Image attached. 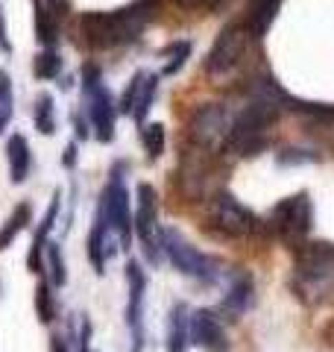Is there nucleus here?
<instances>
[{"instance_id":"35","label":"nucleus","mask_w":334,"mask_h":352,"mask_svg":"<svg viewBox=\"0 0 334 352\" xmlns=\"http://www.w3.org/2000/svg\"><path fill=\"white\" fill-rule=\"evenodd\" d=\"M50 352H71L68 340H65L62 335H53V338H50Z\"/></svg>"},{"instance_id":"4","label":"nucleus","mask_w":334,"mask_h":352,"mask_svg":"<svg viewBox=\"0 0 334 352\" xmlns=\"http://www.w3.org/2000/svg\"><path fill=\"white\" fill-rule=\"evenodd\" d=\"M82 103H85L88 120H91L94 138L100 144H111L120 112H118V100L111 94V88L103 82V71L94 62L82 65Z\"/></svg>"},{"instance_id":"3","label":"nucleus","mask_w":334,"mask_h":352,"mask_svg":"<svg viewBox=\"0 0 334 352\" xmlns=\"http://www.w3.org/2000/svg\"><path fill=\"white\" fill-rule=\"evenodd\" d=\"M293 294L308 305L334 294V244L302 241L293 247Z\"/></svg>"},{"instance_id":"13","label":"nucleus","mask_w":334,"mask_h":352,"mask_svg":"<svg viewBox=\"0 0 334 352\" xmlns=\"http://www.w3.org/2000/svg\"><path fill=\"white\" fill-rule=\"evenodd\" d=\"M155 94H159V74L138 71L129 80V85L124 88V94H120L118 112L120 115H129L138 126L147 124V115H150V109H153Z\"/></svg>"},{"instance_id":"1","label":"nucleus","mask_w":334,"mask_h":352,"mask_svg":"<svg viewBox=\"0 0 334 352\" xmlns=\"http://www.w3.org/2000/svg\"><path fill=\"white\" fill-rule=\"evenodd\" d=\"M285 97L287 91L276 82V76H258L249 88V103L232 120L223 150H232L238 156H258L270 144V129L285 112Z\"/></svg>"},{"instance_id":"25","label":"nucleus","mask_w":334,"mask_h":352,"mask_svg":"<svg viewBox=\"0 0 334 352\" xmlns=\"http://www.w3.org/2000/svg\"><path fill=\"white\" fill-rule=\"evenodd\" d=\"M32 120H36V129L41 132V135H53L56 132V100H53V94H47V91L38 94Z\"/></svg>"},{"instance_id":"34","label":"nucleus","mask_w":334,"mask_h":352,"mask_svg":"<svg viewBox=\"0 0 334 352\" xmlns=\"http://www.w3.org/2000/svg\"><path fill=\"white\" fill-rule=\"evenodd\" d=\"M76 156H80V153H76V144H68V150H65V159H62V168L74 170L76 168Z\"/></svg>"},{"instance_id":"21","label":"nucleus","mask_w":334,"mask_h":352,"mask_svg":"<svg viewBox=\"0 0 334 352\" xmlns=\"http://www.w3.org/2000/svg\"><path fill=\"white\" fill-rule=\"evenodd\" d=\"M30 223H32V206H30V203H18V206L12 208V214L6 217V223L0 226V252L12 247L15 238L24 232Z\"/></svg>"},{"instance_id":"9","label":"nucleus","mask_w":334,"mask_h":352,"mask_svg":"<svg viewBox=\"0 0 334 352\" xmlns=\"http://www.w3.org/2000/svg\"><path fill=\"white\" fill-rule=\"evenodd\" d=\"M208 223L223 238H249L261 229L258 214L249 212V208L229 191H217L214 200L208 203Z\"/></svg>"},{"instance_id":"18","label":"nucleus","mask_w":334,"mask_h":352,"mask_svg":"<svg viewBox=\"0 0 334 352\" xmlns=\"http://www.w3.org/2000/svg\"><path fill=\"white\" fill-rule=\"evenodd\" d=\"M6 164H9V182L24 185L32 170V150H30L27 135L12 132V135L6 138Z\"/></svg>"},{"instance_id":"7","label":"nucleus","mask_w":334,"mask_h":352,"mask_svg":"<svg viewBox=\"0 0 334 352\" xmlns=\"http://www.w3.org/2000/svg\"><path fill=\"white\" fill-rule=\"evenodd\" d=\"M264 226L270 229L276 238H282L285 244H302L308 238V232L314 229V203H311L308 191L291 194L285 200H278L270 212H267Z\"/></svg>"},{"instance_id":"17","label":"nucleus","mask_w":334,"mask_h":352,"mask_svg":"<svg viewBox=\"0 0 334 352\" xmlns=\"http://www.w3.org/2000/svg\"><path fill=\"white\" fill-rule=\"evenodd\" d=\"M255 282L247 270H235L232 279L226 285V294H223V311L232 317H241L243 311H249V305L255 300Z\"/></svg>"},{"instance_id":"11","label":"nucleus","mask_w":334,"mask_h":352,"mask_svg":"<svg viewBox=\"0 0 334 352\" xmlns=\"http://www.w3.org/2000/svg\"><path fill=\"white\" fill-rule=\"evenodd\" d=\"M135 214H132V223H135V238L141 241L144 256L150 264H159L162 258V226H159V194L150 182H141L135 188Z\"/></svg>"},{"instance_id":"27","label":"nucleus","mask_w":334,"mask_h":352,"mask_svg":"<svg viewBox=\"0 0 334 352\" xmlns=\"http://www.w3.org/2000/svg\"><path fill=\"white\" fill-rule=\"evenodd\" d=\"M32 74L38 76V80H56V76L62 74V56L56 53V47H44L36 62H32Z\"/></svg>"},{"instance_id":"28","label":"nucleus","mask_w":334,"mask_h":352,"mask_svg":"<svg viewBox=\"0 0 334 352\" xmlns=\"http://www.w3.org/2000/svg\"><path fill=\"white\" fill-rule=\"evenodd\" d=\"M36 311H38V320L44 326H50L56 320V300L50 294V279H44V276L36 285Z\"/></svg>"},{"instance_id":"19","label":"nucleus","mask_w":334,"mask_h":352,"mask_svg":"<svg viewBox=\"0 0 334 352\" xmlns=\"http://www.w3.org/2000/svg\"><path fill=\"white\" fill-rule=\"evenodd\" d=\"M167 352H188L191 346V308L188 302H173L167 317Z\"/></svg>"},{"instance_id":"26","label":"nucleus","mask_w":334,"mask_h":352,"mask_svg":"<svg viewBox=\"0 0 334 352\" xmlns=\"http://www.w3.org/2000/svg\"><path fill=\"white\" fill-rule=\"evenodd\" d=\"M141 144H144V153L147 159L155 162L164 153V144H167V135H164V126L162 124H141Z\"/></svg>"},{"instance_id":"15","label":"nucleus","mask_w":334,"mask_h":352,"mask_svg":"<svg viewBox=\"0 0 334 352\" xmlns=\"http://www.w3.org/2000/svg\"><path fill=\"white\" fill-rule=\"evenodd\" d=\"M59 208H62V191H53V200L44 212L41 223L32 235V244H30V252H27V267L30 273H44V252H47V244H50V232L59 220Z\"/></svg>"},{"instance_id":"32","label":"nucleus","mask_w":334,"mask_h":352,"mask_svg":"<svg viewBox=\"0 0 334 352\" xmlns=\"http://www.w3.org/2000/svg\"><path fill=\"white\" fill-rule=\"evenodd\" d=\"M74 129H76V138H80V141L94 135V132H91V120H88V115L82 118V112H74Z\"/></svg>"},{"instance_id":"14","label":"nucleus","mask_w":334,"mask_h":352,"mask_svg":"<svg viewBox=\"0 0 334 352\" xmlns=\"http://www.w3.org/2000/svg\"><path fill=\"white\" fill-rule=\"evenodd\" d=\"M191 344H197L203 352H229L232 349L226 326H223L214 308H197V311H191Z\"/></svg>"},{"instance_id":"24","label":"nucleus","mask_w":334,"mask_h":352,"mask_svg":"<svg viewBox=\"0 0 334 352\" xmlns=\"http://www.w3.org/2000/svg\"><path fill=\"white\" fill-rule=\"evenodd\" d=\"M15 118V91H12V76L0 68V135L9 129Z\"/></svg>"},{"instance_id":"33","label":"nucleus","mask_w":334,"mask_h":352,"mask_svg":"<svg viewBox=\"0 0 334 352\" xmlns=\"http://www.w3.org/2000/svg\"><path fill=\"white\" fill-rule=\"evenodd\" d=\"M0 50H3V53H12V41H9V30H6L3 3H0Z\"/></svg>"},{"instance_id":"5","label":"nucleus","mask_w":334,"mask_h":352,"mask_svg":"<svg viewBox=\"0 0 334 352\" xmlns=\"http://www.w3.org/2000/svg\"><path fill=\"white\" fill-rule=\"evenodd\" d=\"M97 217H103L109 229L118 235L120 250L132 247V235H135V223H132V208H129V188H126V164L118 162L111 164L109 179L103 185L97 203Z\"/></svg>"},{"instance_id":"8","label":"nucleus","mask_w":334,"mask_h":352,"mask_svg":"<svg viewBox=\"0 0 334 352\" xmlns=\"http://www.w3.org/2000/svg\"><path fill=\"white\" fill-rule=\"evenodd\" d=\"M232 109L226 103H203L194 109V115L188 118V141L197 150L214 153L226 147L229 129H232Z\"/></svg>"},{"instance_id":"12","label":"nucleus","mask_w":334,"mask_h":352,"mask_svg":"<svg viewBox=\"0 0 334 352\" xmlns=\"http://www.w3.org/2000/svg\"><path fill=\"white\" fill-rule=\"evenodd\" d=\"M249 30L247 24H229L220 30V36L211 44L208 56H205V74L220 80V76L232 74L241 65V59L247 56V47H249Z\"/></svg>"},{"instance_id":"36","label":"nucleus","mask_w":334,"mask_h":352,"mask_svg":"<svg viewBox=\"0 0 334 352\" xmlns=\"http://www.w3.org/2000/svg\"><path fill=\"white\" fill-rule=\"evenodd\" d=\"M88 352H94V349H88Z\"/></svg>"},{"instance_id":"6","label":"nucleus","mask_w":334,"mask_h":352,"mask_svg":"<svg viewBox=\"0 0 334 352\" xmlns=\"http://www.w3.org/2000/svg\"><path fill=\"white\" fill-rule=\"evenodd\" d=\"M159 244H162V256L173 264L176 270L182 273V276H191L197 279L199 285H217L220 279V261L205 256V252H199L191 241H188L179 229H170V226H162V235H159Z\"/></svg>"},{"instance_id":"2","label":"nucleus","mask_w":334,"mask_h":352,"mask_svg":"<svg viewBox=\"0 0 334 352\" xmlns=\"http://www.w3.org/2000/svg\"><path fill=\"white\" fill-rule=\"evenodd\" d=\"M155 12L153 0H135L111 12H85L80 18V32L82 41L91 50H115L132 44L141 38V32L147 30L150 18Z\"/></svg>"},{"instance_id":"29","label":"nucleus","mask_w":334,"mask_h":352,"mask_svg":"<svg viewBox=\"0 0 334 352\" xmlns=\"http://www.w3.org/2000/svg\"><path fill=\"white\" fill-rule=\"evenodd\" d=\"M44 256H47V264H44V270L50 273V285H53V288H62V285L68 282V270H65V258H62L59 244H56V241H50Z\"/></svg>"},{"instance_id":"30","label":"nucleus","mask_w":334,"mask_h":352,"mask_svg":"<svg viewBox=\"0 0 334 352\" xmlns=\"http://www.w3.org/2000/svg\"><path fill=\"white\" fill-rule=\"evenodd\" d=\"M276 162L282 164V168H293V164H314V162H320V153L305 150V147H285V150L276 153Z\"/></svg>"},{"instance_id":"23","label":"nucleus","mask_w":334,"mask_h":352,"mask_svg":"<svg viewBox=\"0 0 334 352\" xmlns=\"http://www.w3.org/2000/svg\"><path fill=\"white\" fill-rule=\"evenodd\" d=\"M191 50H194V44L188 41V38H176V41L167 44V47L162 50V56L167 59V62H164V74H167V76L179 74V71L185 68L188 56H191Z\"/></svg>"},{"instance_id":"31","label":"nucleus","mask_w":334,"mask_h":352,"mask_svg":"<svg viewBox=\"0 0 334 352\" xmlns=\"http://www.w3.org/2000/svg\"><path fill=\"white\" fill-rule=\"evenodd\" d=\"M173 3H179L182 9H203V12H211V9L226 3V0H173Z\"/></svg>"},{"instance_id":"22","label":"nucleus","mask_w":334,"mask_h":352,"mask_svg":"<svg viewBox=\"0 0 334 352\" xmlns=\"http://www.w3.org/2000/svg\"><path fill=\"white\" fill-rule=\"evenodd\" d=\"M285 109H293V112L314 118V120H334V103H317V100H302V97L287 94L285 97Z\"/></svg>"},{"instance_id":"16","label":"nucleus","mask_w":334,"mask_h":352,"mask_svg":"<svg viewBox=\"0 0 334 352\" xmlns=\"http://www.w3.org/2000/svg\"><path fill=\"white\" fill-rule=\"evenodd\" d=\"M120 250V241L118 235L109 229V223L103 217H94V226H91V232H88V258H91L94 264V270L103 276L106 267H109V261L115 258V252Z\"/></svg>"},{"instance_id":"20","label":"nucleus","mask_w":334,"mask_h":352,"mask_svg":"<svg viewBox=\"0 0 334 352\" xmlns=\"http://www.w3.org/2000/svg\"><path fill=\"white\" fill-rule=\"evenodd\" d=\"M285 0H249L247 6V30L252 38H264L267 30L273 27V21L278 15Z\"/></svg>"},{"instance_id":"10","label":"nucleus","mask_w":334,"mask_h":352,"mask_svg":"<svg viewBox=\"0 0 334 352\" xmlns=\"http://www.w3.org/2000/svg\"><path fill=\"white\" fill-rule=\"evenodd\" d=\"M147 270L141 261H126V329H129V352H144L147 346Z\"/></svg>"}]
</instances>
